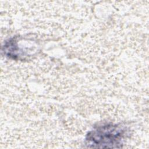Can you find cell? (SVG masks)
Wrapping results in <instances>:
<instances>
[{
	"mask_svg": "<svg viewBox=\"0 0 149 149\" xmlns=\"http://www.w3.org/2000/svg\"><path fill=\"white\" fill-rule=\"evenodd\" d=\"M127 130L122 125L105 123L94 127L85 139V144L89 148H119L123 143Z\"/></svg>",
	"mask_w": 149,
	"mask_h": 149,
	"instance_id": "1",
	"label": "cell"
}]
</instances>
